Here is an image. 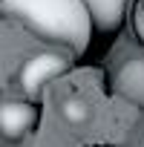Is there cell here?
<instances>
[{"label":"cell","mask_w":144,"mask_h":147,"mask_svg":"<svg viewBox=\"0 0 144 147\" xmlns=\"http://www.w3.org/2000/svg\"><path fill=\"white\" fill-rule=\"evenodd\" d=\"M115 90L127 101L144 107V58H133L121 63V69L115 72Z\"/></svg>","instance_id":"obj_5"},{"label":"cell","mask_w":144,"mask_h":147,"mask_svg":"<svg viewBox=\"0 0 144 147\" xmlns=\"http://www.w3.org/2000/svg\"><path fill=\"white\" fill-rule=\"evenodd\" d=\"M38 124V107L32 101L6 98L0 101V136L3 138H23Z\"/></svg>","instance_id":"obj_3"},{"label":"cell","mask_w":144,"mask_h":147,"mask_svg":"<svg viewBox=\"0 0 144 147\" xmlns=\"http://www.w3.org/2000/svg\"><path fill=\"white\" fill-rule=\"evenodd\" d=\"M66 69H69V58H66V55H61V52H40V55L29 58V61L20 66L17 84H20V90H23L29 98H35L49 81L61 78Z\"/></svg>","instance_id":"obj_2"},{"label":"cell","mask_w":144,"mask_h":147,"mask_svg":"<svg viewBox=\"0 0 144 147\" xmlns=\"http://www.w3.org/2000/svg\"><path fill=\"white\" fill-rule=\"evenodd\" d=\"M81 3H84L92 26L101 32H115L127 12V0H81Z\"/></svg>","instance_id":"obj_4"},{"label":"cell","mask_w":144,"mask_h":147,"mask_svg":"<svg viewBox=\"0 0 144 147\" xmlns=\"http://www.w3.org/2000/svg\"><path fill=\"white\" fill-rule=\"evenodd\" d=\"M0 15L72 52H84L92 38V20L81 0H0Z\"/></svg>","instance_id":"obj_1"},{"label":"cell","mask_w":144,"mask_h":147,"mask_svg":"<svg viewBox=\"0 0 144 147\" xmlns=\"http://www.w3.org/2000/svg\"><path fill=\"white\" fill-rule=\"evenodd\" d=\"M61 115H63L66 124H84V121L89 118V107H87V101H81V98H66V101L61 104Z\"/></svg>","instance_id":"obj_6"}]
</instances>
